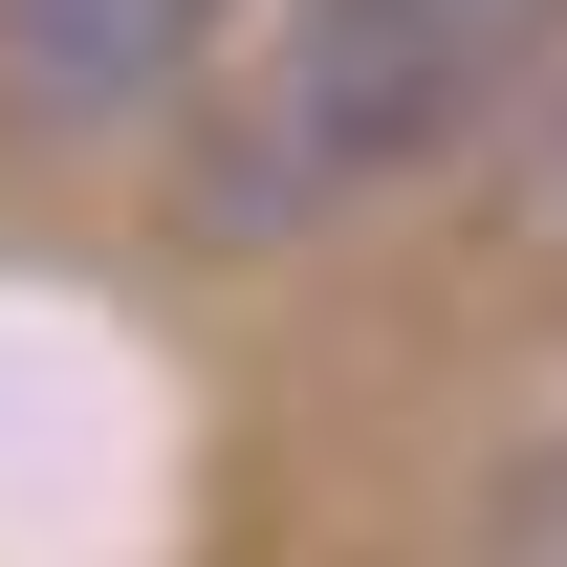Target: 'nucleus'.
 <instances>
[{"instance_id":"obj_1","label":"nucleus","mask_w":567,"mask_h":567,"mask_svg":"<svg viewBox=\"0 0 567 567\" xmlns=\"http://www.w3.org/2000/svg\"><path fill=\"white\" fill-rule=\"evenodd\" d=\"M546 22L567 0H262V110L218 153V197L240 218H328V197H371V175H415Z\"/></svg>"},{"instance_id":"obj_2","label":"nucleus","mask_w":567,"mask_h":567,"mask_svg":"<svg viewBox=\"0 0 567 567\" xmlns=\"http://www.w3.org/2000/svg\"><path fill=\"white\" fill-rule=\"evenodd\" d=\"M218 22H240V0H22V87H44L66 132L87 110H175Z\"/></svg>"},{"instance_id":"obj_3","label":"nucleus","mask_w":567,"mask_h":567,"mask_svg":"<svg viewBox=\"0 0 567 567\" xmlns=\"http://www.w3.org/2000/svg\"><path fill=\"white\" fill-rule=\"evenodd\" d=\"M502 524H524V546L567 567V458H524V481H502Z\"/></svg>"}]
</instances>
